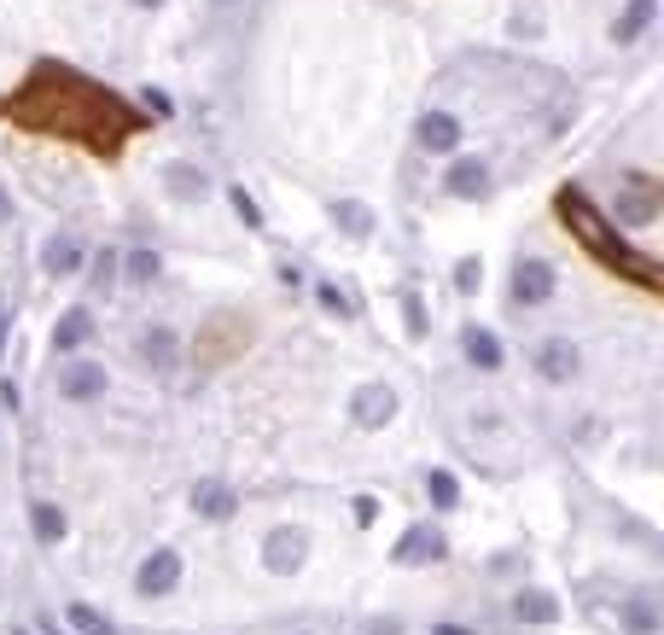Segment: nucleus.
<instances>
[{
    "label": "nucleus",
    "instance_id": "obj_16",
    "mask_svg": "<svg viewBox=\"0 0 664 635\" xmlns=\"http://www.w3.org/2000/svg\"><path fill=\"white\" fill-rule=\"evenodd\" d=\"M461 344H467V362H472V367H484V374H495V367H502V338H495L490 326H467Z\"/></svg>",
    "mask_w": 664,
    "mask_h": 635
},
{
    "label": "nucleus",
    "instance_id": "obj_21",
    "mask_svg": "<svg viewBox=\"0 0 664 635\" xmlns=\"http://www.w3.org/2000/svg\"><path fill=\"white\" fill-rule=\"evenodd\" d=\"M30 525H35V542H58V537H65V514H58L53 502H35Z\"/></svg>",
    "mask_w": 664,
    "mask_h": 635
},
{
    "label": "nucleus",
    "instance_id": "obj_1",
    "mask_svg": "<svg viewBox=\"0 0 664 635\" xmlns=\"http://www.w3.org/2000/svg\"><path fill=\"white\" fill-rule=\"evenodd\" d=\"M7 117L30 122L41 134H65V140H82V147L94 152H117L122 140H129L140 122V111H129V99L99 88V82L76 76L65 65H53V58H41V65L24 76V88L7 99Z\"/></svg>",
    "mask_w": 664,
    "mask_h": 635
},
{
    "label": "nucleus",
    "instance_id": "obj_19",
    "mask_svg": "<svg viewBox=\"0 0 664 635\" xmlns=\"http://www.w3.org/2000/svg\"><path fill=\"white\" fill-rule=\"evenodd\" d=\"M513 612H518L525 624H554V618H559V601H554V595H543V589H518Z\"/></svg>",
    "mask_w": 664,
    "mask_h": 635
},
{
    "label": "nucleus",
    "instance_id": "obj_30",
    "mask_svg": "<svg viewBox=\"0 0 664 635\" xmlns=\"http://www.w3.org/2000/svg\"><path fill=\"white\" fill-rule=\"evenodd\" d=\"M479 280H484V269H479V257L454 262V286H461V292H479Z\"/></svg>",
    "mask_w": 664,
    "mask_h": 635
},
{
    "label": "nucleus",
    "instance_id": "obj_7",
    "mask_svg": "<svg viewBox=\"0 0 664 635\" xmlns=\"http://www.w3.org/2000/svg\"><path fill=\"white\" fill-rule=\"evenodd\" d=\"M390 415H397V391H390V385H362V391L350 397V420L367 426V432H379Z\"/></svg>",
    "mask_w": 664,
    "mask_h": 635
},
{
    "label": "nucleus",
    "instance_id": "obj_26",
    "mask_svg": "<svg viewBox=\"0 0 664 635\" xmlns=\"http://www.w3.org/2000/svg\"><path fill=\"white\" fill-rule=\"evenodd\" d=\"M227 198H234V216L245 222V228H263V204H257L251 193H245V187H234V193H227Z\"/></svg>",
    "mask_w": 664,
    "mask_h": 635
},
{
    "label": "nucleus",
    "instance_id": "obj_14",
    "mask_svg": "<svg viewBox=\"0 0 664 635\" xmlns=\"http://www.w3.org/2000/svg\"><path fill=\"white\" fill-rule=\"evenodd\" d=\"M88 338H94V315L82 310V303L58 315V326H53V351H65V356H71V351H82Z\"/></svg>",
    "mask_w": 664,
    "mask_h": 635
},
{
    "label": "nucleus",
    "instance_id": "obj_20",
    "mask_svg": "<svg viewBox=\"0 0 664 635\" xmlns=\"http://www.w3.org/2000/svg\"><path fill=\"white\" fill-rule=\"evenodd\" d=\"M618 624H624L630 635H653L658 629V606L653 601H624V606H618Z\"/></svg>",
    "mask_w": 664,
    "mask_h": 635
},
{
    "label": "nucleus",
    "instance_id": "obj_29",
    "mask_svg": "<svg viewBox=\"0 0 664 635\" xmlns=\"http://www.w3.org/2000/svg\"><path fill=\"white\" fill-rule=\"evenodd\" d=\"M111 280H117V251H99L94 257V286H99V292H111Z\"/></svg>",
    "mask_w": 664,
    "mask_h": 635
},
{
    "label": "nucleus",
    "instance_id": "obj_25",
    "mask_svg": "<svg viewBox=\"0 0 664 635\" xmlns=\"http://www.w3.org/2000/svg\"><path fill=\"white\" fill-rule=\"evenodd\" d=\"M163 181H170V193H181V198H199V193H204V175H199V170H181V163H175Z\"/></svg>",
    "mask_w": 664,
    "mask_h": 635
},
{
    "label": "nucleus",
    "instance_id": "obj_33",
    "mask_svg": "<svg viewBox=\"0 0 664 635\" xmlns=\"http://www.w3.org/2000/svg\"><path fill=\"white\" fill-rule=\"evenodd\" d=\"M12 222V198H7V187H0V228Z\"/></svg>",
    "mask_w": 664,
    "mask_h": 635
},
{
    "label": "nucleus",
    "instance_id": "obj_6",
    "mask_svg": "<svg viewBox=\"0 0 664 635\" xmlns=\"http://www.w3.org/2000/svg\"><path fill=\"white\" fill-rule=\"evenodd\" d=\"M618 216L624 222H653L658 216V181H647V175H624V187H618Z\"/></svg>",
    "mask_w": 664,
    "mask_h": 635
},
{
    "label": "nucleus",
    "instance_id": "obj_4",
    "mask_svg": "<svg viewBox=\"0 0 664 635\" xmlns=\"http://www.w3.org/2000/svg\"><path fill=\"white\" fill-rule=\"evenodd\" d=\"M309 555V537L298 525H280V530H268V542H263V566L275 571V578H292V571L303 566Z\"/></svg>",
    "mask_w": 664,
    "mask_h": 635
},
{
    "label": "nucleus",
    "instance_id": "obj_22",
    "mask_svg": "<svg viewBox=\"0 0 664 635\" xmlns=\"http://www.w3.org/2000/svg\"><path fill=\"white\" fill-rule=\"evenodd\" d=\"M65 618H71V624H76V635H117V629H111V624H106V618H99V612H94V606H88V601H76V606H71V612H65Z\"/></svg>",
    "mask_w": 664,
    "mask_h": 635
},
{
    "label": "nucleus",
    "instance_id": "obj_17",
    "mask_svg": "<svg viewBox=\"0 0 664 635\" xmlns=\"http://www.w3.org/2000/svg\"><path fill=\"white\" fill-rule=\"evenodd\" d=\"M140 356H147L158 374H175V362H181V344H175V333L170 326H152L147 338H140Z\"/></svg>",
    "mask_w": 664,
    "mask_h": 635
},
{
    "label": "nucleus",
    "instance_id": "obj_12",
    "mask_svg": "<svg viewBox=\"0 0 664 635\" xmlns=\"http://www.w3.org/2000/svg\"><path fill=\"white\" fill-rule=\"evenodd\" d=\"M653 18H658V0H630L624 18L612 24V41H618V47H635V41L653 30Z\"/></svg>",
    "mask_w": 664,
    "mask_h": 635
},
{
    "label": "nucleus",
    "instance_id": "obj_27",
    "mask_svg": "<svg viewBox=\"0 0 664 635\" xmlns=\"http://www.w3.org/2000/svg\"><path fill=\"white\" fill-rule=\"evenodd\" d=\"M158 275V257L152 251H129V286H147Z\"/></svg>",
    "mask_w": 664,
    "mask_h": 635
},
{
    "label": "nucleus",
    "instance_id": "obj_13",
    "mask_svg": "<svg viewBox=\"0 0 664 635\" xmlns=\"http://www.w3.org/2000/svg\"><path fill=\"white\" fill-rule=\"evenodd\" d=\"M420 147L426 152H454L461 147V122H454L449 111H426L420 117Z\"/></svg>",
    "mask_w": 664,
    "mask_h": 635
},
{
    "label": "nucleus",
    "instance_id": "obj_34",
    "mask_svg": "<svg viewBox=\"0 0 664 635\" xmlns=\"http://www.w3.org/2000/svg\"><path fill=\"white\" fill-rule=\"evenodd\" d=\"M373 635H403V629H397V624H390V618H385V624H373Z\"/></svg>",
    "mask_w": 664,
    "mask_h": 635
},
{
    "label": "nucleus",
    "instance_id": "obj_23",
    "mask_svg": "<svg viewBox=\"0 0 664 635\" xmlns=\"http://www.w3.org/2000/svg\"><path fill=\"white\" fill-rule=\"evenodd\" d=\"M332 216H339V228H344V234H356V239H362V234L373 228V216L362 211V204H356V198H344V204H332Z\"/></svg>",
    "mask_w": 664,
    "mask_h": 635
},
{
    "label": "nucleus",
    "instance_id": "obj_11",
    "mask_svg": "<svg viewBox=\"0 0 664 635\" xmlns=\"http://www.w3.org/2000/svg\"><path fill=\"white\" fill-rule=\"evenodd\" d=\"M58 391H65L71 402H94L99 391H106V367H99V362H76V367H65V374H58Z\"/></svg>",
    "mask_w": 664,
    "mask_h": 635
},
{
    "label": "nucleus",
    "instance_id": "obj_37",
    "mask_svg": "<svg viewBox=\"0 0 664 635\" xmlns=\"http://www.w3.org/2000/svg\"><path fill=\"white\" fill-rule=\"evenodd\" d=\"M216 7H239V0H216Z\"/></svg>",
    "mask_w": 664,
    "mask_h": 635
},
{
    "label": "nucleus",
    "instance_id": "obj_31",
    "mask_svg": "<svg viewBox=\"0 0 664 635\" xmlns=\"http://www.w3.org/2000/svg\"><path fill=\"white\" fill-rule=\"evenodd\" d=\"M315 298H321V310H326V315H350V298L339 292V286H315Z\"/></svg>",
    "mask_w": 664,
    "mask_h": 635
},
{
    "label": "nucleus",
    "instance_id": "obj_8",
    "mask_svg": "<svg viewBox=\"0 0 664 635\" xmlns=\"http://www.w3.org/2000/svg\"><path fill=\"white\" fill-rule=\"evenodd\" d=\"M577 344L571 338H543L536 344V374L543 379H554V385H571V374H577Z\"/></svg>",
    "mask_w": 664,
    "mask_h": 635
},
{
    "label": "nucleus",
    "instance_id": "obj_18",
    "mask_svg": "<svg viewBox=\"0 0 664 635\" xmlns=\"http://www.w3.org/2000/svg\"><path fill=\"white\" fill-rule=\"evenodd\" d=\"M193 507H199V519H234V489L211 478L193 489Z\"/></svg>",
    "mask_w": 664,
    "mask_h": 635
},
{
    "label": "nucleus",
    "instance_id": "obj_3",
    "mask_svg": "<svg viewBox=\"0 0 664 635\" xmlns=\"http://www.w3.org/2000/svg\"><path fill=\"white\" fill-rule=\"evenodd\" d=\"M554 298V269L543 257H518L513 262V303L518 310H536V303Z\"/></svg>",
    "mask_w": 664,
    "mask_h": 635
},
{
    "label": "nucleus",
    "instance_id": "obj_36",
    "mask_svg": "<svg viewBox=\"0 0 664 635\" xmlns=\"http://www.w3.org/2000/svg\"><path fill=\"white\" fill-rule=\"evenodd\" d=\"M0 351H7V315H0Z\"/></svg>",
    "mask_w": 664,
    "mask_h": 635
},
{
    "label": "nucleus",
    "instance_id": "obj_32",
    "mask_svg": "<svg viewBox=\"0 0 664 635\" xmlns=\"http://www.w3.org/2000/svg\"><path fill=\"white\" fill-rule=\"evenodd\" d=\"M513 35H543V18H536V12H518V18H513Z\"/></svg>",
    "mask_w": 664,
    "mask_h": 635
},
{
    "label": "nucleus",
    "instance_id": "obj_2",
    "mask_svg": "<svg viewBox=\"0 0 664 635\" xmlns=\"http://www.w3.org/2000/svg\"><path fill=\"white\" fill-rule=\"evenodd\" d=\"M554 204H559V222L571 228V239L583 245V251H589L595 262H607V269L630 275L635 286H647V292L658 286V269H653L647 257H635L630 245L607 228V216H600L595 204H589V193H583V187H559V198H554Z\"/></svg>",
    "mask_w": 664,
    "mask_h": 635
},
{
    "label": "nucleus",
    "instance_id": "obj_35",
    "mask_svg": "<svg viewBox=\"0 0 664 635\" xmlns=\"http://www.w3.org/2000/svg\"><path fill=\"white\" fill-rule=\"evenodd\" d=\"M129 7H140V12H152V7H163V0H129Z\"/></svg>",
    "mask_w": 664,
    "mask_h": 635
},
{
    "label": "nucleus",
    "instance_id": "obj_28",
    "mask_svg": "<svg viewBox=\"0 0 664 635\" xmlns=\"http://www.w3.org/2000/svg\"><path fill=\"white\" fill-rule=\"evenodd\" d=\"M403 321L414 338H426V310H420V292H403Z\"/></svg>",
    "mask_w": 664,
    "mask_h": 635
},
{
    "label": "nucleus",
    "instance_id": "obj_15",
    "mask_svg": "<svg viewBox=\"0 0 664 635\" xmlns=\"http://www.w3.org/2000/svg\"><path fill=\"white\" fill-rule=\"evenodd\" d=\"M438 555H443V537L431 525H414L397 542V566H420V560H438Z\"/></svg>",
    "mask_w": 664,
    "mask_h": 635
},
{
    "label": "nucleus",
    "instance_id": "obj_10",
    "mask_svg": "<svg viewBox=\"0 0 664 635\" xmlns=\"http://www.w3.org/2000/svg\"><path fill=\"white\" fill-rule=\"evenodd\" d=\"M41 269H47L53 280H71L82 269V239L76 234H53L47 245H41Z\"/></svg>",
    "mask_w": 664,
    "mask_h": 635
},
{
    "label": "nucleus",
    "instance_id": "obj_24",
    "mask_svg": "<svg viewBox=\"0 0 664 635\" xmlns=\"http://www.w3.org/2000/svg\"><path fill=\"white\" fill-rule=\"evenodd\" d=\"M426 496H431V507H454V502H461V484H454V473H431Z\"/></svg>",
    "mask_w": 664,
    "mask_h": 635
},
{
    "label": "nucleus",
    "instance_id": "obj_5",
    "mask_svg": "<svg viewBox=\"0 0 664 635\" xmlns=\"http://www.w3.org/2000/svg\"><path fill=\"white\" fill-rule=\"evenodd\" d=\"M175 583H181V555H175V548H152V555L140 560V571H135L140 595H170Z\"/></svg>",
    "mask_w": 664,
    "mask_h": 635
},
{
    "label": "nucleus",
    "instance_id": "obj_9",
    "mask_svg": "<svg viewBox=\"0 0 664 635\" xmlns=\"http://www.w3.org/2000/svg\"><path fill=\"white\" fill-rule=\"evenodd\" d=\"M443 187H449L454 198H484V193H490V163H484V158H454L449 175H443Z\"/></svg>",
    "mask_w": 664,
    "mask_h": 635
}]
</instances>
